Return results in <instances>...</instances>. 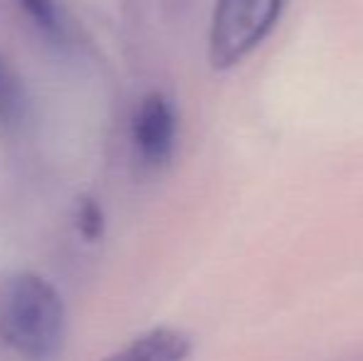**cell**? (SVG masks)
Returning a JSON list of instances; mask_svg holds the SVG:
<instances>
[{"label":"cell","instance_id":"6da1fadb","mask_svg":"<svg viewBox=\"0 0 363 361\" xmlns=\"http://www.w3.org/2000/svg\"><path fill=\"white\" fill-rule=\"evenodd\" d=\"M65 339V302L40 274H15L0 287V342L28 361L57 354Z\"/></svg>","mask_w":363,"mask_h":361},{"label":"cell","instance_id":"3957f363","mask_svg":"<svg viewBox=\"0 0 363 361\" xmlns=\"http://www.w3.org/2000/svg\"><path fill=\"white\" fill-rule=\"evenodd\" d=\"M131 136L139 159L151 169L163 166L173 156L176 146V111L173 104L161 94L153 91L141 99L134 114Z\"/></svg>","mask_w":363,"mask_h":361},{"label":"cell","instance_id":"277c9868","mask_svg":"<svg viewBox=\"0 0 363 361\" xmlns=\"http://www.w3.org/2000/svg\"><path fill=\"white\" fill-rule=\"evenodd\" d=\"M191 354V339L178 329L158 327L136 337L124 349L101 361H186Z\"/></svg>","mask_w":363,"mask_h":361},{"label":"cell","instance_id":"5b68a950","mask_svg":"<svg viewBox=\"0 0 363 361\" xmlns=\"http://www.w3.org/2000/svg\"><path fill=\"white\" fill-rule=\"evenodd\" d=\"M25 116V89L15 70L0 57V131H10Z\"/></svg>","mask_w":363,"mask_h":361},{"label":"cell","instance_id":"7a4b0ae2","mask_svg":"<svg viewBox=\"0 0 363 361\" xmlns=\"http://www.w3.org/2000/svg\"><path fill=\"white\" fill-rule=\"evenodd\" d=\"M284 0H218L211 25V57L216 70L242 62L279 20Z\"/></svg>","mask_w":363,"mask_h":361},{"label":"cell","instance_id":"52a82bcc","mask_svg":"<svg viewBox=\"0 0 363 361\" xmlns=\"http://www.w3.org/2000/svg\"><path fill=\"white\" fill-rule=\"evenodd\" d=\"M77 228L86 240H99L104 233V213L94 198H82L77 206Z\"/></svg>","mask_w":363,"mask_h":361},{"label":"cell","instance_id":"8992f818","mask_svg":"<svg viewBox=\"0 0 363 361\" xmlns=\"http://www.w3.org/2000/svg\"><path fill=\"white\" fill-rule=\"evenodd\" d=\"M20 8L28 13V18L38 25L40 33H45L52 40H67L69 25L65 23V13L57 0H18Z\"/></svg>","mask_w":363,"mask_h":361}]
</instances>
